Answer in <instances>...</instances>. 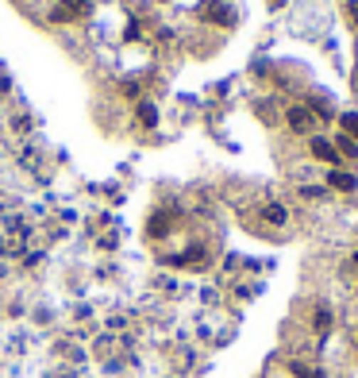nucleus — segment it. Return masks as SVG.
<instances>
[{
	"instance_id": "1",
	"label": "nucleus",
	"mask_w": 358,
	"mask_h": 378,
	"mask_svg": "<svg viewBox=\"0 0 358 378\" xmlns=\"http://www.w3.org/2000/svg\"><path fill=\"white\" fill-rule=\"evenodd\" d=\"M285 120H289V128H293V131H312V112H308L305 105H293L285 112Z\"/></svg>"
},
{
	"instance_id": "6",
	"label": "nucleus",
	"mask_w": 358,
	"mask_h": 378,
	"mask_svg": "<svg viewBox=\"0 0 358 378\" xmlns=\"http://www.w3.org/2000/svg\"><path fill=\"white\" fill-rule=\"evenodd\" d=\"M262 216H266L270 224H285V220H289V216H285V209H281V205H266V213H262Z\"/></svg>"
},
{
	"instance_id": "7",
	"label": "nucleus",
	"mask_w": 358,
	"mask_h": 378,
	"mask_svg": "<svg viewBox=\"0 0 358 378\" xmlns=\"http://www.w3.org/2000/svg\"><path fill=\"white\" fill-rule=\"evenodd\" d=\"M343 128H347V139H358V112H343Z\"/></svg>"
},
{
	"instance_id": "5",
	"label": "nucleus",
	"mask_w": 358,
	"mask_h": 378,
	"mask_svg": "<svg viewBox=\"0 0 358 378\" xmlns=\"http://www.w3.org/2000/svg\"><path fill=\"white\" fill-rule=\"evenodd\" d=\"M209 20H216V24H231V8H228V4H209Z\"/></svg>"
},
{
	"instance_id": "8",
	"label": "nucleus",
	"mask_w": 358,
	"mask_h": 378,
	"mask_svg": "<svg viewBox=\"0 0 358 378\" xmlns=\"http://www.w3.org/2000/svg\"><path fill=\"white\" fill-rule=\"evenodd\" d=\"M335 150H343L347 158H358V147H354V143H351V139H347V136H339V139H335Z\"/></svg>"
},
{
	"instance_id": "10",
	"label": "nucleus",
	"mask_w": 358,
	"mask_h": 378,
	"mask_svg": "<svg viewBox=\"0 0 358 378\" xmlns=\"http://www.w3.org/2000/svg\"><path fill=\"white\" fill-rule=\"evenodd\" d=\"M62 8H65L70 16H81L85 8H89V0H62Z\"/></svg>"
},
{
	"instance_id": "9",
	"label": "nucleus",
	"mask_w": 358,
	"mask_h": 378,
	"mask_svg": "<svg viewBox=\"0 0 358 378\" xmlns=\"http://www.w3.org/2000/svg\"><path fill=\"white\" fill-rule=\"evenodd\" d=\"M139 120H143L147 128H154V124H158V112L150 108V105H139Z\"/></svg>"
},
{
	"instance_id": "3",
	"label": "nucleus",
	"mask_w": 358,
	"mask_h": 378,
	"mask_svg": "<svg viewBox=\"0 0 358 378\" xmlns=\"http://www.w3.org/2000/svg\"><path fill=\"white\" fill-rule=\"evenodd\" d=\"M312 155L327 166H339V150H335V143H327V139H312Z\"/></svg>"
},
{
	"instance_id": "12",
	"label": "nucleus",
	"mask_w": 358,
	"mask_h": 378,
	"mask_svg": "<svg viewBox=\"0 0 358 378\" xmlns=\"http://www.w3.org/2000/svg\"><path fill=\"white\" fill-rule=\"evenodd\" d=\"M270 4H281V0H270Z\"/></svg>"
},
{
	"instance_id": "11",
	"label": "nucleus",
	"mask_w": 358,
	"mask_h": 378,
	"mask_svg": "<svg viewBox=\"0 0 358 378\" xmlns=\"http://www.w3.org/2000/svg\"><path fill=\"white\" fill-rule=\"evenodd\" d=\"M354 267H358V251H354Z\"/></svg>"
},
{
	"instance_id": "4",
	"label": "nucleus",
	"mask_w": 358,
	"mask_h": 378,
	"mask_svg": "<svg viewBox=\"0 0 358 378\" xmlns=\"http://www.w3.org/2000/svg\"><path fill=\"white\" fill-rule=\"evenodd\" d=\"M332 325H335L332 309H324V305H320V309H316V317H312V328H316V332H332Z\"/></svg>"
},
{
	"instance_id": "2",
	"label": "nucleus",
	"mask_w": 358,
	"mask_h": 378,
	"mask_svg": "<svg viewBox=\"0 0 358 378\" xmlns=\"http://www.w3.org/2000/svg\"><path fill=\"white\" fill-rule=\"evenodd\" d=\"M327 185L339 189V193H354V189H358V178H354V174H343V170H327Z\"/></svg>"
}]
</instances>
